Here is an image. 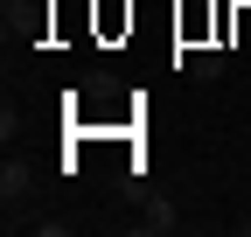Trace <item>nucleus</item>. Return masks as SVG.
Segmentation results:
<instances>
[{
    "label": "nucleus",
    "instance_id": "nucleus-1",
    "mask_svg": "<svg viewBox=\"0 0 251 237\" xmlns=\"http://www.w3.org/2000/svg\"><path fill=\"white\" fill-rule=\"evenodd\" d=\"M28 195H35V167H28V161L14 154L7 167H0V202H7V216L21 210V202H28Z\"/></svg>",
    "mask_w": 251,
    "mask_h": 237
},
{
    "label": "nucleus",
    "instance_id": "nucleus-2",
    "mask_svg": "<svg viewBox=\"0 0 251 237\" xmlns=\"http://www.w3.org/2000/svg\"><path fill=\"white\" fill-rule=\"evenodd\" d=\"M147 230H153V237H168V230H175V210H161V202H153V210H147Z\"/></svg>",
    "mask_w": 251,
    "mask_h": 237
},
{
    "label": "nucleus",
    "instance_id": "nucleus-3",
    "mask_svg": "<svg viewBox=\"0 0 251 237\" xmlns=\"http://www.w3.org/2000/svg\"><path fill=\"white\" fill-rule=\"evenodd\" d=\"M237 230H244V237H251V216H244V223H237Z\"/></svg>",
    "mask_w": 251,
    "mask_h": 237
}]
</instances>
